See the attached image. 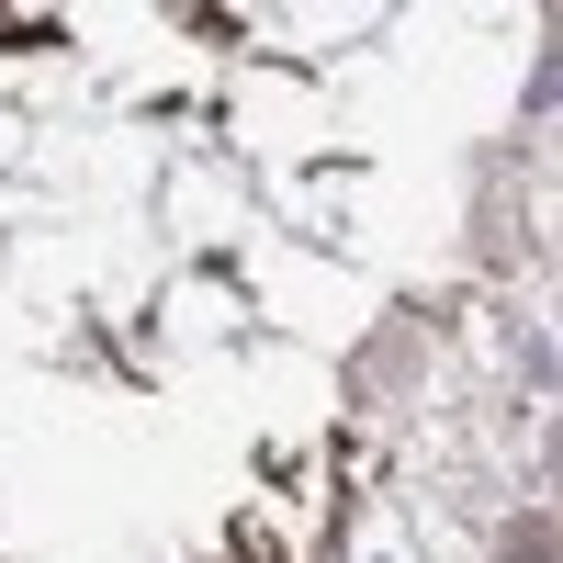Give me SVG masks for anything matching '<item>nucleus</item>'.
<instances>
[{"label":"nucleus","instance_id":"f257e3e1","mask_svg":"<svg viewBox=\"0 0 563 563\" xmlns=\"http://www.w3.org/2000/svg\"><path fill=\"white\" fill-rule=\"evenodd\" d=\"M496 563H552V507H519V519L496 530Z\"/></svg>","mask_w":563,"mask_h":563}]
</instances>
